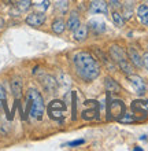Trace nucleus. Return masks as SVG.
<instances>
[{
	"label": "nucleus",
	"instance_id": "f257e3e1",
	"mask_svg": "<svg viewBox=\"0 0 148 151\" xmlns=\"http://www.w3.org/2000/svg\"><path fill=\"white\" fill-rule=\"evenodd\" d=\"M73 63H74L78 77L87 83H91L100 76L102 68H100L99 60L96 59V56H93L88 51H80L74 54Z\"/></svg>",
	"mask_w": 148,
	"mask_h": 151
},
{
	"label": "nucleus",
	"instance_id": "f03ea898",
	"mask_svg": "<svg viewBox=\"0 0 148 151\" xmlns=\"http://www.w3.org/2000/svg\"><path fill=\"white\" fill-rule=\"evenodd\" d=\"M26 96L30 100V117L34 119H41L43 118V114H44L45 110V104H44V99L36 88H29Z\"/></svg>",
	"mask_w": 148,
	"mask_h": 151
},
{
	"label": "nucleus",
	"instance_id": "7ed1b4c3",
	"mask_svg": "<svg viewBox=\"0 0 148 151\" xmlns=\"http://www.w3.org/2000/svg\"><path fill=\"white\" fill-rule=\"evenodd\" d=\"M108 119H117L119 121L125 114H126V106L121 99H112L108 104L107 109Z\"/></svg>",
	"mask_w": 148,
	"mask_h": 151
},
{
	"label": "nucleus",
	"instance_id": "20e7f679",
	"mask_svg": "<svg viewBox=\"0 0 148 151\" xmlns=\"http://www.w3.org/2000/svg\"><path fill=\"white\" fill-rule=\"evenodd\" d=\"M64 110H66V104L64 102L59 99H55L49 102L48 104V115L49 118L58 122H63V117H64Z\"/></svg>",
	"mask_w": 148,
	"mask_h": 151
},
{
	"label": "nucleus",
	"instance_id": "39448f33",
	"mask_svg": "<svg viewBox=\"0 0 148 151\" xmlns=\"http://www.w3.org/2000/svg\"><path fill=\"white\" fill-rule=\"evenodd\" d=\"M132 114L137 118V121L145 119L148 117V100L145 99H136L130 104Z\"/></svg>",
	"mask_w": 148,
	"mask_h": 151
},
{
	"label": "nucleus",
	"instance_id": "423d86ee",
	"mask_svg": "<svg viewBox=\"0 0 148 151\" xmlns=\"http://www.w3.org/2000/svg\"><path fill=\"white\" fill-rule=\"evenodd\" d=\"M45 19H47V17H45L44 12H32L25 18V22L32 28H40L44 25Z\"/></svg>",
	"mask_w": 148,
	"mask_h": 151
},
{
	"label": "nucleus",
	"instance_id": "0eeeda50",
	"mask_svg": "<svg viewBox=\"0 0 148 151\" xmlns=\"http://www.w3.org/2000/svg\"><path fill=\"white\" fill-rule=\"evenodd\" d=\"M128 81L130 83L133 88H134V91L139 93V95H144L145 91H147V85H145L144 80L141 78L140 76H136V74H129L128 76Z\"/></svg>",
	"mask_w": 148,
	"mask_h": 151
},
{
	"label": "nucleus",
	"instance_id": "6e6552de",
	"mask_svg": "<svg viewBox=\"0 0 148 151\" xmlns=\"http://www.w3.org/2000/svg\"><path fill=\"white\" fill-rule=\"evenodd\" d=\"M40 83H41V85H43V88H44L48 93H56V92H58V81H56L52 76L43 74L40 77Z\"/></svg>",
	"mask_w": 148,
	"mask_h": 151
},
{
	"label": "nucleus",
	"instance_id": "1a4fd4ad",
	"mask_svg": "<svg viewBox=\"0 0 148 151\" xmlns=\"http://www.w3.org/2000/svg\"><path fill=\"white\" fill-rule=\"evenodd\" d=\"M110 56H111V59L115 62L117 65L122 63V62H125V60H128V54L124 51V48H121L119 45H111L110 47Z\"/></svg>",
	"mask_w": 148,
	"mask_h": 151
},
{
	"label": "nucleus",
	"instance_id": "9d476101",
	"mask_svg": "<svg viewBox=\"0 0 148 151\" xmlns=\"http://www.w3.org/2000/svg\"><path fill=\"white\" fill-rule=\"evenodd\" d=\"M91 14L95 15H107L108 14V4L104 0H93L89 6Z\"/></svg>",
	"mask_w": 148,
	"mask_h": 151
},
{
	"label": "nucleus",
	"instance_id": "9b49d317",
	"mask_svg": "<svg viewBox=\"0 0 148 151\" xmlns=\"http://www.w3.org/2000/svg\"><path fill=\"white\" fill-rule=\"evenodd\" d=\"M81 118L85 119V121H92V119L99 118V104H97V102L93 103V107L87 109V110H82V113H81Z\"/></svg>",
	"mask_w": 148,
	"mask_h": 151
},
{
	"label": "nucleus",
	"instance_id": "f8f14e48",
	"mask_svg": "<svg viewBox=\"0 0 148 151\" xmlns=\"http://www.w3.org/2000/svg\"><path fill=\"white\" fill-rule=\"evenodd\" d=\"M88 28L95 35H102V33L107 32V25L104 24L103 21H99V19H91L88 24Z\"/></svg>",
	"mask_w": 148,
	"mask_h": 151
},
{
	"label": "nucleus",
	"instance_id": "ddd939ff",
	"mask_svg": "<svg viewBox=\"0 0 148 151\" xmlns=\"http://www.w3.org/2000/svg\"><path fill=\"white\" fill-rule=\"evenodd\" d=\"M88 33H89V28L88 25H82L81 24L78 28L73 32V39L76 40V41H78V43H81V41H84V40H87V37H88Z\"/></svg>",
	"mask_w": 148,
	"mask_h": 151
},
{
	"label": "nucleus",
	"instance_id": "4468645a",
	"mask_svg": "<svg viewBox=\"0 0 148 151\" xmlns=\"http://www.w3.org/2000/svg\"><path fill=\"white\" fill-rule=\"evenodd\" d=\"M128 56H129V59H130L133 66H136V68H139V69L143 68V56H141L133 47L128 48Z\"/></svg>",
	"mask_w": 148,
	"mask_h": 151
},
{
	"label": "nucleus",
	"instance_id": "2eb2a0df",
	"mask_svg": "<svg viewBox=\"0 0 148 151\" xmlns=\"http://www.w3.org/2000/svg\"><path fill=\"white\" fill-rule=\"evenodd\" d=\"M11 91L15 99H21L24 95V88H22V81L19 78H14L11 81Z\"/></svg>",
	"mask_w": 148,
	"mask_h": 151
},
{
	"label": "nucleus",
	"instance_id": "dca6fc26",
	"mask_svg": "<svg viewBox=\"0 0 148 151\" xmlns=\"http://www.w3.org/2000/svg\"><path fill=\"white\" fill-rule=\"evenodd\" d=\"M80 25H81V21H80L78 14H77V12H71V14H70V17H69L67 22H66V29H69V30L74 32V30L80 26Z\"/></svg>",
	"mask_w": 148,
	"mask_h": 151
},
{
	"label": "nucleus",
	"instance_id": "f3484780",
	"mask_svg": "<svg viewBox=\"0 0 148 151\" xmlns=\"http://www.w3.org/2000/svg\"><path fill=\"white\" fill-rule=\"evenodd\" d=\"M51 30L55 33V35H62V33L66 30V22H64L62 18H56L51 24Z\"/></svg>",
	"mask_w": 148,
	"mask_h": 151
},
{
	"label": "nucleus",
	"instance_id": "a211bd4d",
	"mask_svg": "<svg viewBox=\"0 0 148 151\" xmlns=\"http://www.w3.org/2000/svg\"><path fill=\"white\" fill-rule=\"evenodd\" d=\"M104 84H106V89H107V92H110V93H117V92L121 91L119 84L117 83L114 78H111V77H106Z\"/></svg>",
	"mask_w": 148,
	"mask_h": 151
},
{
	"label": "nucleus",
	"instance_id": "6ab92c4d",
	"mask_svg": "<svg viewBox=\"0 0 148 151\" xmlns=\"http://www.w3.org/2000/svg\"><path fill=\"white\" fill-rule=\"evenodd\" d=\"M137 18L140 19V22L145 26H148V7L145 4L140 6L137 8Z\"/></svg>",
	"mask_w": 148,
	"mask_h": 151
},
{
	"label": "nucleus",
	"instance_id": "aec40b11",
	"mask_svg": "<svg viewBox=\"0 0 148 151\" xmlns=\"http://www.w3.org/2000/svg\"><path fill=\"white\" fill-rule=\"evenodd\" d=\"M111 17H112V22L118 26V28H122L125 25V18H124V15L121 14L118 10H114L112 11V14H111Z\"/></svg>",
	"mask_w": 148,
	"mask_h": 151
},
{
	"label": "nucleus",
	"instance_id": "412c9836",
	"mask_svg": "<svg viewBox=\"0 0 148 151\" xmlns=\"http://www.w3.org/2000/svg\"><path fill=\"white\" fill-rule=\"evenodd\" d=\"M32 6V1L30 0H18L16 1V8L19 11H28L29 8Z\"/></svg>",
	"mask_w": 148,
	"mask_h": 151
},
{
	"label": "nucleus",
	"instance_id": "4be33fe9",
	"mask_svg": "<svg viewBox=\"0 0 148 151\" xmlns=\"http://www.w3.org/2000/svg\"><path fill=\"white\" fill-rule=\"evenodd\" d=\"M71 107H73V111H71V119H77V93L76 91L71 92Z\"/></svg>",
	"mask_w": 148,
	"mask_h": 151
},
{
	"label": "nucleus",
	"instance_id": "5701e85b",
	"mask_svg": "<svg viewBox=\"0 0 148 151\" xmlns=\"http://www.w3.org/2000/svg\"><path fill=\"white\" fill-rule=\"evenodd\" d=\"M67 1L66 0H60V1H58L56 3V10L60 12V14H64V12L67 11Z\"/></svg>",
	"mask_w": 148,
	"mask_h": 151
},
{
	"label": "nucleus",
	"instance_id": "b1692460",
	"mask_svg": "<svg viewBox=\"0 0 148 151\" xmlns=\"http://www.w3.org/2000/svg\"><path fill=\"white\" fill-rule=\"evenodd\" d=\"M136 121H137V118L133 114H125L119 119V122H124V124H132V122H136Z\"/></svg>",
	"mask_w": 148,
	"mask_h": 151
},
{
	"label": "nucleus",
	"instance_id": "393cba45",
	"mask_svg": "<svg viewBox=\"0 0 148 151\" xmlns=\"http://www.w3.org/2000/svg\"><path fill=\"white\" fill-rule=\"evenodd\" d=\"M7 99V92H6V88L0 84V102H3V100Z\"/></svg>",
	"mask_w": 148,
	"mask_h": 151
},
{
	"label": "nucleus",
	"instance_id": "a878e982",
	"mask_svg": "<svg viewBox=\"0 0 148 151\" xmlns=\"http://www.w3.org/2000/svg\"><path fill=\"white\" fill-rule=\"evenodd\" d=\"M84 143H85L84 139H78V140H74V142L67 143V146H70V147H77V146H81V144H84Z\"/></svg>",
	"mask_w": 148,
	"mask_h": 151
},
{
	"label": "nucleus",
	"instance_id": "bb28decb",
	"mask_svg": "<svg viewBox=\"0 0 148 151\" xmlns=\"http://www.w3.org/2000/svg\"><path fill=\"white\" fill-rule=\"evenodd\" d=\"M108 6H110V7H112L114 10H119V8H121V3L118 1V0H111Z\"/></svg>",
	"mask_w": 148,
	"mask_h": 151
},
{
	"label": "nucleus",
	"instance_id": "cd10ccee",
	"mask_svg": "<svg viewBox=\"0 0 148 151\" xmlns=\"http://www.w3.org/2000/svg\"><path fill=\"white\" fill-rule=\"evenodd\" d=\"M143 66H145V69L148 70V52L143 55Z\"/></svg>",
	"mask_w": 148,
	"mask_h": 151
},
{
	"label": "nucleus",
	"instance_id": "c85d7f7f",
	"mask_svg": "<svg viewBox=\"0 0 148 151\" xmlns=\"http://www.w3.org/2000/svg\"><path fill=\"white\" fill-rule=\"evenodd\" d=\"M41 4H43V10H47L49 7V0H44Z\"/></svg>",
	"mask_w": 148,
	"mask_h": 151
},
{
	"label": "nucleus",
	"instance_id": "c756f323",
	"mask_svg": "<svg viewBox=\"0 0 148 151\" xmlns=\"http://www.w3.org/2000/svg\"><path fill=\"white\" fill-rule=\"evenodd\" d=\"M4 25H6V22H4V19L1 18V17H0V29H3Z\"/></svg>",
	"mask_w": 148,
	"mask_h": 151
}]
</instances>
